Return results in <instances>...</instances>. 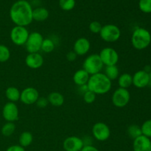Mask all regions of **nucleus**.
<instances>
[{
    "label": "nucleus",
    "mask_w": 151,
    "mask_h": 151,
    "mask_svg": "<svg viewBox=\"0 0 151 151\" xmlns=\"http://www.w3.org/2000/svg\"><path fill=\"white\" fill-rule=\"evenodd\" d=\"M32 9L27 0H18L10 9V17L16 26L27 27L32 23Z\"/></svg>",
    "instance_id": "nucleus-1"
},
{
    "label": "nucleus",
    "mask_w": 151,
    "mask_h": 151,
    "mask_svg": "<svg viewBox=\"0 0 151 151\" xmlns=\"http://www.w3.org/2000/svg\"><path fill=\"white\" fill-rule=\"evenodd\" d=\"M86 85L88 89L97 95L107 94L111 88L112 83L104 73L100 72L95 75H90Z\"/></svg>",
    "instance_id": "nucleus-2"
},
{
    "label": "nucleus",
    "mask_w": 151,
    "mask_h": 151,
    "mask_svg": "<svg viewBox=\"0 0 151 151\" xmlns=\"http://www.w3.org/2000/svg\"><path fill=\"white\" fill-rule=\"evenodd\" d=\"M151 43V34L147 29L137 27L131 35V44L134 49L142 50L147 48Z\"/></svg>",
    "instance_id": "nucleus-3"
},
{
    "label": "nucleus",
    "mask_w": 151,
    "mask_h": 151,
    "mask_svg": "<svg viewBox=\"0 0 151 151\" xmlns=\"http://www.w3.org/2000/svg\"><path fill=\"white\" fill-rule=\"evenodd\" d=\"M103 66L104 65L98 54H92L88 55L84 60L83 63V69H84L89 75H93L101 72Z\"/></svg>",
    "instance_id": "nucleus-4"
},
{
    "label": "nucleus",
    "mask_w": 151,
    "mask_h": 151,
    "mask_svg": "<svg viewBox=\"0 0 151 151\" xmlns=\"http://www.w3.org/2000/svg\"><path fill=\"white\" fill-rule=\"evenodd\" d=\"M100 36L103 41L107 43H114L120 38L121 30L116 25L107 24L102 27Z\"/></svg>",
    "instance_id": "nucleus-5"
},
{
    "label": "nucleus",
    "mask_w": 151,
    "mask_h": 151,
    "mask_svg": "<svg viewBox=\"0 0 151 151\" xmlns=\"http://www.w3.org/2000/svg\"><path fill=\"white\" fill-rule=\"evenodd\" d=\"M29 32L26 27L15 26L10 32V38L12 42L16 46L25 45Z\"/></svg>",
    "instance_id": "nucleus-6"
},
{
    "label": "nucleus",
    "mask_w": 151,
    "mask_h": 151,
    "mask_svg": "<svg viewBox=\"0 0 151 151\" xmlns=\"http://www.w3.org/2000/svg\"><path fill=\"white\" fill-rule=\"evenodd\" d=\"M131 100V94L126 88H118L114 91L111 97L112 103L116 108L125 107Z\"/></svg>",
    "instance_id": "nucleus-7"
},
{
    "label": "nucleus",
    "mask_w": 151,
    "mask_h": 151,
    "mask_svg": "<svg viewBox=\"0 0 151 151\" xmlns=\"http://www.w3.org/2000/svg\"><path fill=\"white\" fill-rule=\"evenodd\" d=\"M43 40H44V38L40 32H30L28 36L27 41L24 45L28 53L39 52L41 48V45H42Z\"/></svg>",
    "instance_id": "nucleus-8"
},
{
    "label": "nucleus",
    "mask_w": 151,
    "mask_h": 151,
    "mask_svg": "<svg viewBox=\"0 0 151 151\" xmlns=\"http://www.w3.org/2000/svg\"><path fill=\"white\" fill-rule=\"evenodd\" d=\"M103 65L106 66H115L119 61V56L116 50L111 47H105L99 53Z\"/></svg>",
    "instance_id": "nucleus-9"
},
{
    "label": "nucleus",
    "mask_w": 151,
    "mask_h": 151,
    "mask_svg": "<svg viewBox=\"0 0 151 151\" xmlns=\"http://www.w3.org/2000/svg\"><path fill=\"white\" fill-rule=\"evenodd\" d=\"M93 137L100 142H104L111 137V129L107 124L103 122H96L91 129Z\"/></svg>",
    "instance_id": "nucleus-10"
},
{
    "label": "nucleus",
    "mask_w": 151,
    "mask_h": 151,
    "mask_svg": "<svg viewBox=\"0 0 151 151\" xmlns=\"http://www.w3.org/2000/svg\"><path fill=\"white\" fill-rule=\"evenodd\" d=\"M2 116L7 122H14L19 119V108L15 103L7 102L2 109Z\"/></svg>",
    "instance_id": "nucleus-11"
},
{
    "label": "nucleus",
    "mask_w": 151,
    "mask_h": 151,
    "mask_svg": "<svg viewBox=\"0 0 151 151\" xmlns=\"http://www.w3.org/2000/svg\"><path fill=\"white\" fill-rule=\"evenodd\" d=\"M39 92L34 87H27L21 91L20 101L24 105L35 104L38 99L39 98Z\"/></svg>",
    "instance_id": "nucleus-12"
},
{
    "label": "nucleus",
    "mask_w": 151,
    "mask_h": 151,
    "mask_svg": "<svg viewBox=\"0 0 151 151\" xmlns=\"http://www.w3.org/2000/svg\"><path fill=\"white\" fill-rule=\"evenodd\" d=\"M83 146V140L75 136L67 137L63 142V147L65 151H81Z\"/></svg>",
    "instance_id": "nucleus-13"
},
{
    "label": "nucleus",
    "mask_w": 151,
    "mask_h": 151,
    "mask_svg": "<svg viewBox=\"0 0 151 151\" xmlns=\"http://www.w3.org/2000/svg\"><path fill=\"white\" fill-rule=\"evenodd\" d=\"M133 85L138 88H145L150 83V78L148 72L145 70L137 71L132 75Z\"/></svg>",
    "instance_id": "nucleus-14"
},
{
    "label": "nucleus",
    "mask_w": 151,
    "mask_h": 151,
    "mask_svg": "<svg viewBox=\"0 0 151 151\" xmlns=\"http://www.w3.org/2000/svg\"><path fill=\"white\" fill-rule=\"evenodd\" d=\"M91 48V43L86 38H79L75 41L73 46V51L77 55L83 56L86 55Z\"/></svg>",
    "instance_id": "nucleus-15"
},
{
    "label": "nucleus",
    "mask_w": 151,
    "mask_h": 151,
    "mask_svg": "<svg viewBox=\"0 0 151 151\" xmlns=\"http://www.w3.org/2000/svg\"><path fill=\"white\" fill-rule=\"evenodd\" d=\"M25 64L29 69H39L44 64V58L39 52L28 53L25 58Z\"/></svg>",
    "instance_id": "nucleus-16"
},
{
    "label": "nucleus",
    "mask_w": 151,
    "mask_h": 151,
    "mask_svg": "<svg viewBox=\"0 0 151 151\" xmlns=\"http://www.w3.org/2000/svg\"><path fill=\"white\" fill-rule=\"evenodd\" d=\"M134 151H151V140L148 137L142 135L134 139Z\"/></svg>",
    "instance_id": "nucleus-17"
},
{
    "label": "nucleus",
    "mask_w": 151,
    "mask_h": 151,
    "mask_svg": "<svg viewBox=\"0 0 151 151\" xmlns=\"http://www.w3.org/2000/svg\"><path fill=\"white\" fill-rule=\"evenodd\" d=\"M90 75L84 69H78L75 72L73 75V82L78 86L86 85Z\"/></svg>",
    "instance_id": "nucleus-18"
},
{
    "label": "nucleus",
    "mask_w": 151,
    "mask_h": 151,
    "mask_svg": "<svg viewBox=\"0 0 151 151\" xmlns=\"http://www.w3.org/2000/svg\"><path fill=\"white\" fill-rule=\"evenodd\" d=\"M47 100L50 104L55 107H60L64 103V97L63 94L58 91H53L49 94Z\"/></svg>",
    "instance_id": "nucleus-19"
},
{
    "label": "nucleus",
    "mask_w": 151,
    "mask_h": 151,
    "mask_svg": "<svg viewBox=\"0 0 151 151\" xmlns=\"http://www.w3.org/2000/svg\"><path fill=\"white\" fill-rule=\"evenodd\" d=\"M50 13L45 7H37L32 10V20L35 22H44L48 19Z\"/></svg>",
    "instance_id": "nucleus-20"
},
{
    "label": "nucleus",
    "mask_w": 151,
    "mask_h": 151,
    "mask_svg": "<svg viewBox=\"0 0 151 151\" xmlns=\"http://www.w3.org/2000/svg\"><path fill=\"white\" fill-rule=\"evenodd\" d=\"M21 91L15 86H10L5 90V97L9 102L15 103L20 100Z\"/></svg>",
    "instance_id": "nucleus-21"
},
{
    "label": "nucleus",
    "mask_w": 151,
    "mask_h": 151,
    "mask_svg": "<svg viewBox=\"0 0 151 151\" xmlns=\"http://www.w3.org/2000/svg\"><path fill=\"white\" fill-rule=\"evenodd\" d=\"M118 84L119 88L128 89L131 85H133L132 75L128 73H123L118 78Z\"/></svg>",
    "instance_id": "nucleus-22"
},
{
    "label": "nucleus",
    "mask_w": 151,
    "mask_h": 151,
    "mask_svg": "<svg viewBox=\"0 0 151 151\" xmlns=\"http://www.w3.org/2000/svg\"><path fill=\"white\" fill-rule=\"evenodd\" d=\"M33 141V136L29 131H24L19 136V145L23 147L30 145Z\"/></svg>",
    "instance_id": "nucleus-23"
},
{
    "label": "nucleus",
    "mask_w": 151,
    "mask_h": 151,
    "mask_svg": "<svg viewBox=\"0 0 151 151\" xmlns=\"http://www.w3.org/2000/svg\"><path fill=\"white\" fill-rule=\"evenodd\" d=\"M104 74L109 80L112 81L119 78V71L116 65H115V66H106Z\"/></svg>",
    "instance_id": "nucleus-24"
},
{
    "label": "nucleus",
    "mask_w": 151,
    "mask_h": 151,
    "mask_svg": "<svg viewBox=\"0 0 151 151\" xmlns=\"http://www.w3.org/2000/svg\"><path fill=\"white\" fill-rule=\"evenodd\" d=\"M15 131H16V125L14 122H7L4 125L2 126L1 129V134L4 137H10L14 134Z\"/></svg>",
    "instance_id": "nucleus-25"
},
{
    "label": "nucleus",
    "mask_w": 151,
    "mask_h": 151,
    "mask_svg": "<svg viewBox=\"0 0 151 151\" xmlns=\"http://www.w3.org/2000/svg\"><path fill=\"white\" fill-rule=\"evenodd\" d=\"M127 132H128V136L133 139H135L136 138L142 135L141 127L137 125H134V124L128 126V129H127Z\"/></svg>",
    "instance_id": "nucleus-26"
},
{
    "label": "nucleus",
    "mask_w": 151,
    "mask_h": 151,
    "mask_svg": "<svg viewBox=\"0 0 151 151\" xmlns=\"http://www.w3.org/2000/svg\"><path fill=\"white\" fill-rule=\"evenodd\" d=\"M55 44L51 38H44L41 50L45 53H50L55 50Z\"/></svg>",
    "instance_id": "nucleus-27"
},
{
    "label": "nucleus",
    "mask_w": 151,
    "mask_h": 151,
    "mask_svg": "<svg viewBox=\"0 0 151 151\" xmlns=\"http://www.w3.org/2000/svg\"><path fill=\"white\" fill-rule=\"evenodd\" d=\"M75 0H59V6L64 11H70L75 7Z\"/></svg>",
    "instance_id": "nucleus-28"
},
{
    "label": "nucleus",
    "mask_w": 151,
    "mask_h": 151,
    "mask_svg": "<svg viewBox=\"0 0 151 151\" xmlns=\"http://www.w3.org/2000/svg\"><path fill=\"white\" fill-rule=\"evenodd\" d=\"M10 58V51L7 46L0 44V63L7 62Z\"/></svg>",
    "instance_id": "nucleus-29"
},
{
    "label": "nucleus",
    "mask_w": 151,
    "mask_h": 151,
    "mask_svg": "<svg viewBox=\"0 0 151 151\" xmlns=\"http://www.w3.org/2000/svg\"><path fill=\"white\" fill-rule=\"evenodd\" d=\"M139 7L145 13H151V0H139Z\"/></svg>",
    "instance_id": "nucleus-30"
},
{
    "label": "nucleus",
    "mask_w": 151,
    "mask_h": 151,
    "mask_svg": "<svg viewBox=\"0 0 151 151\" xmlns=\"http://www.w3.org/2000/svg\"><path fill=\"white\" fill-rule=\"evenodd\" d=\"M141 130L143 136L151 138V119H147L143 122L141 126Z\"/></svg>",
    "instance_id": "nucleus-31"
},
{
    "label": "nucleus",
    "mask_w": 151,
    "mask_h": 151,
    "mask_svg": "<svg viewBox=\"0 0 151 151\" xmlns=\"http://www.w3.org/2000/svg\"><path fill=\"white\" fill-rule=\"evenodd\" d=\"M83 100L87 104H91L94 103L96 100V94L92 91H86L85 93L83 94Z\"/></svg>",
    "instance_id": "nucleus-32"
},
{
    "label": "nucleus",
    "mask_w": 151,
    "mask_h": 151,
    "mask_svg": "<svg viewBox=\"0 0 151 151\" xmlns=\"http://www.w3.org/2000/svg\"><path fill=\"white\" fill-rule=\"evenodd\" d=\"M102 27L103 26L100 22H97V21H93L89 24L88 28H89V30L91 32L94 34H98L100 33V30H101Z\"/></svg>",
    "instance_id": "nucleus-33"
},
{
    "label": "nucleus",
    "mask_w": 151,
    "mask_h": 151,
    "mask_svg": "<svg viewBox=\"0 0 151 151\" xmlns=\"http://www.w3.org/2000/svg\"><path fill=\"white\" fill-rule=\"evenodd\" d=\"M37 107L40 108V109H44V108H46L49 104V102L47 98L44 97H39V98L38 99V100L35 103Z\"/></svg>",
    "instance_id": "nucleus-34"
},
{
    "label": "nucleus",
    "mask_w": 151,
    "mask_h": 151,
    "mask_svg": "<svg viewBox=\"0 0 151 151\" xmlns=\"http://www.w3.org/2000/svg\"><path fill=\"white\" fill-rule=\"evenodd\" d=\"M6 151H25V150L24 147H22L19 145H11L7 147Z\"/></svg>",
    "instance_id": "nucleus-35"
},
{
    "label": "nucleus",
    "mask_w": 151,
    "mask_h": 151,
    "mask_svg": "<svg viewBox=\"0 0 151 151\" xmlns=\"http://www.w3.org/2000/svg\"><path fill=\"white\" fill-rule=\"evenodd\" d=\"M77 56L78 55H77L76 53H75V52L71 51L69 52H68L67 55H66V59H67L69 61H74V60L77 58Z\"/></svg>",
    "instance_id": "nucleus-36"
},
{
    "label": "nucleus",
    "mask_w": 151,
    "mask_h": 151,
    "mask_svg": "<svg viewBox=\"0 0 151 151\" xmlns=\"http://www.w3.org/2000/svg\"><path fill=\"white\" fill-rule=\"evenodd\" d=\"M81 151H100L97 147H94L93 145H84L83 147L81 149Z\"/></svg>",
    "instance_id": "nucleus-37"
},
{
    "label": "nucleus",
    "mask_w": 151,
    "mask_h": 151,
    "mask_svg": "<svg viewBox=\"0 0 151 151\" xmlns=\"http://www.w3.org/2000/svg\"><path fill=\"white\" fill-rule=\"evenodd\" d=\"M149 75H150V83H151V69H150V72H149Z\"/></svg>",
    "instance_id": "nucleus-38"
}]
</instances>
